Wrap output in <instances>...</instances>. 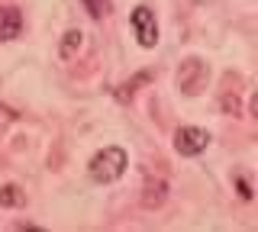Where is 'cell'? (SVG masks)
Returning a JSON list of instances; mask_svg holds the SVG:
<instances>
[{
  "label": "cell",
  "mask_w": 258,
  "mask_h": 232,
  "mask_svg": "<svg viewBox=\"0 0 258 232\" xmlns=\"http://www.w3.org/2000/svg\"><path fill=\"white\" fill-rule=\"evenodd\" d=\"M81 7H84L94 20H103L110 13V0H81Z\"/></svg>",
  "instance_id": "cell-9"
},
{
  "label": "cell",
  "mask_w": 258,
  "mask_h": 232,
  "mask_svg": "<svg viewBox=\"0 0 258 232\" xmlns=\"http://www.w3.org/2000/svg\"><path fill=\"white\" fill-rule=\"evenodd\" d=\"M168 200V181L165 178H145L142 184V206L145 210H158Z\"/></svg>",
  "instance_id": "cell-6"
},
{
  "label": "cell",
  "mask_w": 258,
  "mask_h": 232,
  "mask_svg": "<svg viewBox=\"0 0 258 232\" xmlns=\"http://www.w3.org/2000/svg\"><path fill=\"white\" fill-rule=\"evenodd\" d=\"M81 45H84V33H81V29H68L64 39H61V58H71Z\"/></svg>",
  "instance_id": "cell-7"
},
{
  "label": "cell",
  "mask_w": 258,
  "mask_h": 232,
  "mask_svg": "<svg viewBox=\"0 0 258 232\" xmlns=\"http://www.w3.org/2000/svg\"><path fill=\"white\" fill-rule=\"evenodd\" d=\"M239 194L245 197V200L252 197V187H248V181H245V178H239Z\"/></svg>",
  "instance_id": "cell-10"
},
{
  "label": "cell",
  "mask_w": 258,
  "mask_h": 232,
  "mask_svg": "<svg viewBox=\"0 0 258 232\" xmlns=\"http://www.w3.org/2000/svg\"><path fill=\"white\" fill-rule=\"evenodd\" d=\"M210 145V132L200 129V126H181V129L174 132V148L177 155H200Z\"/></svg>",
  "instance_id": "cell-3"
},
{
  "label": "cell",
  "mask_w": 258,
  "mask_h": 232,
  "mask_svg": "<svg viewBox=\"0 0 258 232\" xmlns=\"http://www.w3.org/2000/svg\"><path fill=\"white\" fill-rule=\"evenodd\" d=\"M23 203V194L16 184H7V187H0V206H20Z\"/></svg>",
  "instance_id": "cell-8"
},
{
  "label": "cell",
  "mask_w": 258,
  "mask_h": 232,
  "mask_svg": "<svg viewBox=\"0 0 258 232\" xmlns=\"http://www.w3.org/2000/svg\"><path fill=\"white\" fill-rule=\"evenodd\" d=\"M129 23H133V29H136V39H139V45H142V49H152V45L158 42V23H155V13H152L145 4L133 10V17H129Z\"/></svg>",
  "instance_id": "cell-2"
},
{
  "label": "cell",
  "mask_w": 258,
  "mask_h": 232,
  "mask_svg": "<svg viewBox=\"0 0 258 232\" xmlns=\"http://www.w3.org/2000/svg\"><path fill=\"white\" fill-rule=\"evenodd\" d=\"M207 84V65L200 58H187L177 68V87L184 94H200V87Z\"/></svg>",
  "instance_id": "cell-4"
},
{
  "label": "cell",
  "mask_w": 258,
  "mask_h": 232,
  "mask_svg": "<svg viewBox=\"0 0 258 232\" xmlns=\"http://www.w3.org/2000/svg\"><path fill=\"white\" fill-rule=\"evenodd\" d=\"M23 33V13L16 7H0V42H13Z\"/></svg>",
  "instance_id": "cell-5"
},
{
  "label": "cell",
  "mask_w": 258,
  "mask_h": 232,
  "mask_svg": "<svg viewBox=\"0 0 258 232\" xmlns=\"http://www.w3.org/2000/svg\"><path fill=\"white\" fill-rule=\"evenodd\" d=\"M126 165H129L126 151L119 145H107L91 158L87 174H91V181H97V184H113V181H119L126 174Z\"/></svg>",
  "instance_id": "cell-1"
}]
</instances>
